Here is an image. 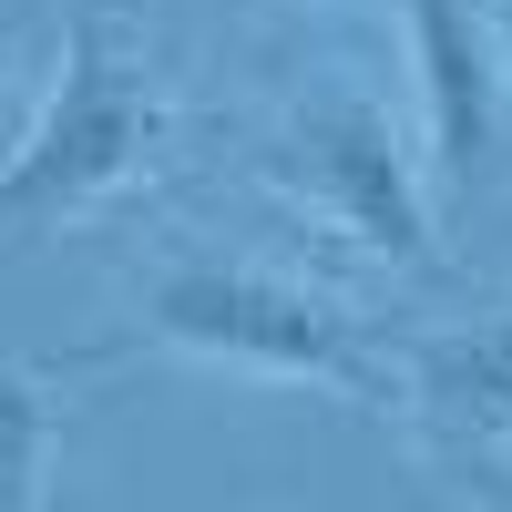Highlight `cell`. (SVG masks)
I'll list each match as a JSON object with an SVG mask.
<instances>
[{"label": "cell", "instance_id": "obj_1", "mask_svg": "<svg viewBox=\"0 0 512 512\" xmlns=\"http://www.w3.org/2000/svg\"><path fill=\"white\" fill-rule=\"evenodd\" d=\"M164 144V93L144 72V11L134 0H72L52 93L0 154V246L52 236L62 216L134 185Z\"/></svg>", "mask_w": 512, "mask_h": 512}, {"label": "cell", "instance_id": "obj_2", "mask_svg": "<svg viewBox=\"0 0 512 512\" xmlns=\"http://www.w3.org/2000/svg\"><path fill=\"white\" fill-rule=\"evenodd\" d=\"M144 349H185V359H216V369H256V379H308V390H338L359 410H390L400 390V349L338 308V297L267 277V267H226V256H175L154 287H144V318H134Z\"/></svg>", "mask_w": 512, "mask_h": 512}, {"label": "cell", "instance_id": "obj_3", "mask_svg": "<svg viewBox=\"0 0 512 512\" xmlns=\"http://www.w3.org/2000/svg\"><path fill=\"white\" fill-rule=\"evenodd\" d=\"M267 175L287 195H308L338 236H359L369 256H390V267L431 277L441 267V226H431V185H420V154L400 144L390 103H369L349 72L308 82V93L287 103L277 144H267Z\"/></svg>", "mask_w": 512, "mask_h": 512}, {"label": "cell", "instance_id": "obj_4", "mask_svg": "<svg viewBox=\"0 0 512 512\" xmlns=\"http://www.w3.org/2000/svg\"><path fill=\"white\" fill-rule=\"evenodd\" d=\"M410 72H420V123H431L441 185H482L502 144V31L482 0H400Z\"/></svg>", "mask_w": 512, "mask_h": 512}, {"label": "cell", "instance_id": "obj_5", "mask_svg": "<svg viewBox=\"0 0 512 512\" xmlns=\"http://www.w3.org/2000/svg\"><path fill=\"white\" fill-rule=\"evenodd\" d=\"M400 390L441 441H512V318L410 328L400 338Z\"/></svg>", "mask_w": 512, "mask_h": 512}, {"label": "cell", "instance_id": "obj_6", "mask_svg": "<svg viewBox=\"0 0 512 512\" xmlns=\"http://www.w3.org/2000/svg\"><path fill=\"white\" fill-rule=\"evenodd\" d=\"M52 482V369L0 359V512H41Z\"/></svg>", "mask_w": 512, "mask_h": 512}, {"label": "cell", "instance_id": "obj_7", "mask_svg": "<svg viewBox=\"0 0 512 512\" xmlns=\"http://www.w3.org/2000/svg\"><path fill=\"white\" fill-rule=\"evenodd\" d=\"M451 472H461V502H472V512H512V461H502V441H451Z\"/></svg>", "mask_w": 512, "mask_h": 512}]
</instances>
